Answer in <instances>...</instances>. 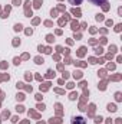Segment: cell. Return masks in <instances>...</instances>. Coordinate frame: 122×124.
Instances as JSON below:
<instances>
[{
	"label": "cell",
	"instance_id": "obj_1",
	"mask_svg": "<svg viewBox=\"0 0 122 124\" xmlns=\"http://www.w3.org/2000/svg\"><path fill=\"white\" fill-rule=\"evenodd\" d=\"M73 124H85V121H83V118L76 117V118H73Z\"/></svg>",
	"mask_w": 122,
	"mask_h": 124
},
{
	"label": "cell",
	"instance_id": "obj_2",
	"mask_svg": "<svg viewBox=\"0 0 122 124\" xmlns=\"http://www.w3.org/2000/svg\"><path fill=\"white\" fill-rule=\"evenodd\" d=\"M91 3H93V4H102V3H105L106 0H89Z\"/></svg>",
	"mask_w": 122,
	"mask_h": 124
},
{
	"label": "cell",
	"instance_id": "obj_3",
	"mask_svg": "<svg viewBox=\"0 0 122 124\" xmlns=\"http://www.w3.org/2000/svg\"><path fill=\"white\" fill-rule=\"evenodd\" d=\"M70 1V4H81L82 3V0H69Z\"/></svg>",
	"mask_w": 122,
	"mask_h": 124
}]
</instances>
